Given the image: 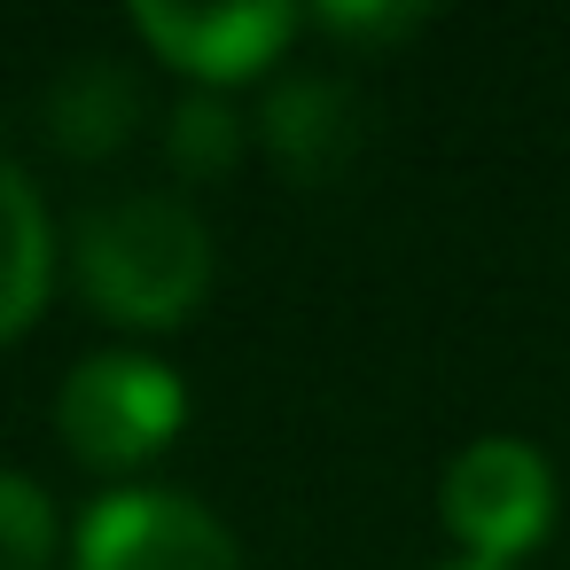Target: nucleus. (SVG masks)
<instances>
[{
  "instance_id": "7",
  "label": "nucleus",
  "mask_w": 570,
  "mask_h": 570,
  "mask_svg": "<svg viewBox=\"0 0 570 570\" xmlns=\"http://www.w3.org/2000/svg\"><path fill=\"white\" fill-rule=\"evenodd\" d=\"M48 282H56L48 212H40V196L17 165H0V336H17L48 305Z\"/></svg>"
},
{
  "instance_id": "10",
  "label": "nucleus",
  "mask_w": 570,
  "mask_h": 570,
  "mask_svg": "<svg viewBox=\"0 0 570 570\" xmlns=\"http://www.w3.org/2000/svg\"><path fill=\"white\" fill-rule=\"evenodd\" d=\"M56 554V508L32 476L0 469V570H48Z\"/></svg>"
},
{
  "instance_id": "6",
  "label": "nucleus",
  "mask_w": 570,
  "mask_h": 570,
  "mask_svg": "<svg viewBox=\"0 0 570 570\" xmlns=\"http://www.w3.org/2000/svg\"><path fill=\"white\" fill-rule=\"evenodd\" d=\"M266 149L297 173V180H336L360 149V102L344 79H289L266 95Z\"/></svg>"
},
{
  "instance_id": "3",
  "label": "nucleus",
  "mask_w": 570,
  "mask_h": 570,
  "mask_svg": "<svg viewBox=\"0 0 570 570\" xmlns=\"http://www.w3.org/2000/svg\"><path fill=\"white\" fill-rule=\"evenodd\" d=\"M188 414V391L165 360L149 352H95L63 399H56V422L71 438V453L102 461V469H126V461H149Z\"/></svg>"
},
{
  "instance_id": "1",
  "label": "nucleus",
  "mask_w": 570,
  "mask_h": 570,
  "mask_svg": "<svg viewBox=\"0 0 570 570\" xmlns=\"http://www.w3.org/2000/svg\"><path fill=\"white\" fill-rule=\"evenodd\" d=\"M79 282L110 321L173 328L212 289V235L180 196H118L79 227Z\"/></svg>"
},
{
  "instance_id": "2",
  "label": "nucleus",
  "mask_w": 570,
  "mask_h": 570,
  "mask_svg": "<svg viewBox=\"0 0 570 570\" xmlns=\"http://www.w3.org/2000/svg\"><path fill=\"white\" fill-rule=\"evenodd\" d=\"M438 508H445L453 539L469 547V562H500L508 570L554 515V469L523 438H469L445 461Z\"/></svg>"
},
{
  "instance_id": "11",
  "label": "nucleus",
  "mask_w": 570,
  "mask_h": 570,
  "mask_svg": "<svg viewBox=\"0 0 570 570\" xmlns=\"http://www.w3.org/2000/svg\"><path fill=\"white\" fill-rule=\"evenodd\" d=\"M321 24L328 32H406V24H422V9H321Z\"/></svg>"
},
{
  "instance_id": "12",
  "label": "nucleus",
  "mask_w": 570,
  "mask_h": 570,
  "mask_svg": "<svg viewBox=\"0 0 570 570\" xmlns=\"http://www.w3.org/2000/svg\"><path fill=\"white\" fill-rule=\"evenodd\" d=\"M453 570H500V562H453Z\"/></svg>"
},
{
  "instance_id": "9",
  "label": "nucleus",
  "mask_w": 570,
  "mask_h": 570,
  "mask_svg": "<svg viewBox=\"0 0 570 570\" xmlns=\"http://www.w3.org/2000/svg\"><path fill=\"white\" fill-rule=\"evenodd\" d=\"M235 157H243V118L219 95H196L173 110V165L188 180H219V173H235Z\"/></svg>"
},
{
  "instance_id": "8",
  "label": "nucleus",
  "mask_w": 570,
  "mask_h": 570,
  "mask_svg": "<svg viewBox=\"0 0 570 570\" xmlns=\"http://www.w3.org/2000/svg\"><path fill=\"white\" fill-rule=\"evenodd\" d=\"M134 118H141V87H134V71L110 63V56L71 63V71L56 79V95H48V126H56V141H63L71 157H110V149L134 134Z\"/></svg>"
},
{
  "instance_id": "4",
  "label": "nucleus",
  "mask_w": 570,
  "mask_h": 570,
  "mask_svg": "<svg viewBox=\"0 0 570 570\" xmlns=\"http://www.w3.org/2000/svg\"><path fill=\"white\" fill-rule=\"evenodd\" d=\"M79 570H243V547L204 500L134 484L87 508Z\"/></svg>"
},
{
  "instance_id": "5",
  "label": "nucleus",
  "mask_w": 570,
  "mask_h": 570,
  "mask_svg": "<svg viewBox=\"0 0 570 570\" xmlns=\"http://www.w3.org/2000/svg\"><path fill=\"white\" fill-rule=\"evenodd\" d=\"M134 24L165 63L219 87V79H250L258 63H274L297 32V9H282V0H227V9H165V0H141Z\"/></svg>"
}]
</instances>
